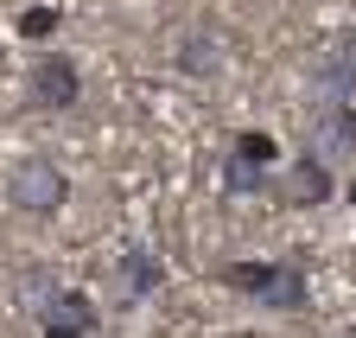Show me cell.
Returning <instances> with one entry per match:
<instances>
[{"instance_id": "cell-1", "label": "cell", "mask_w": 356, "mask_h": 338, "mask_svg": "<svg viewBox=\"0 0 356 338\" xmlns=\"http://www.w3.org/2000/svg\"><path fill=\"white\" fill-rule=\"evenodd\" d=\"M216 281L261 313H312V268L299 256H242L222 262Z\"/></svg>"}, {"instance_id": "cell-2", "label": "cell", "mask_w": 356, "mask_h": 338, "mask_svg": "<svg viewBox=\"0 0 356 338\" xmlns=\"http://www.w3.org/2000/svg\"><path fill=\"white\" fill-rule=\"evenodd\" d=\"M0 198L13 204V217L51 224V217H64V204H70V173L51 153H19L7 166V179H0Z\"/></svg>"}, {"instance_id": "cell-3", "label": "cell", "mask_w": 356, "mask_h": 338, "mask_svg": "<svg viewBox=\"0 0 356 338\" xmlns=\"http://www.w3.org/2000/svg\"><path fill=\"white\" fill-rule=\"evenodd\" d=\"M280 160H286V147L267 128H242L229 141V153H222V192H229V198H267Z\"/></svg>"}, {"instance_id": "cell-4", "label": "cell", "mask_w": 356, "mask_h": 338, "mask_svg": "<svg viewBox=\"0 0 356 338\" xmlns=\"http://www.w3.org/2000/svg\"><path fill=\"white\" fill-rule=\"evenodd\" d=\"M267 198L286 204V210H325V204H337V166H325L318 153H286L274 166Z\"/></svg>"}, {"instance_id": "cell-5", "label": "cell", "mask_w": 356, "mask_h": 338, "mask_svg": "<svg viewBox=\"0 0 356 338\" xmlns=\"http://www.w3.org/2000/svg\"><path fill=\"white\" fill-rule=\"evenodd\" d=\"M76 102H83V70H76V58L70 52L32 58V70H26V109H38V115H70Z\"/></svg>"}, {"instance_id": "cell-6", "label": "cell", "mask_w": 356, "mask_h": 338, "mask_svg": "<svg viewBox=\"0 0 356 338\" xmlns=\"http://www.w3.org/2000/svg\"><path fill=\"white\" fill-rule=\"evenodd\" d=\"M32 325H38V338H96L102 313H96V300L83 287H51L32 307Z\"/></svg>"}, {"instance_id": "cell-7", "label": "cell", "mask_w": 356, "mask_h": 338, "mask_svg": "<svg viewBox=\"0 0 356 338\" xmlns=\"http://www.w3.org/2000/svg\"><path fill=\"white\" fill-rule=\"evenodd\" d=\"M312 102H356V32H337L312 58Z\"/></svg>"}, {"instance_id": "cell-8", "label": "cell", "mask_w": 356, "mask_h": 338, "mask_svg": "<svg viewBox=\"0 0 356 338\" xmlns=\"http://www.w3.org/2000/svg\"><path fill=\"white\" fill-rule=\"evenodd\" d=\"M305 153H318L325 166L356 153V102H312L305 115Z\"/></svg>"}, {"instance_id": "cell-9", "label": "cell", "mask_w": 356, "mask_h": 338, "mask_svg": "<svg viewBox=\"0 0 356 338\" xmlns=\"http://www.w3.org/2000/svg\"><path fill=\"white\" fill-rule=\"evenodd\" d=\"M222 64H229V32H222V26H191V32L172 45V70H178V77L210 83V77H222Z\"/></svg>"}, {"instance_id": "cell-10", "label": "cell", "mask_w": 356, "mask_h": 338, "mask_svg": "<svg viewBox=\"0 0 356 338\" xmlns=\"http://www.w3.org/2000/svg\"><path fill=\"white\" fill-rule=\"evenodd\" d=\"M165 287V262L153 256L147 243H127L121 256H115V293L127 307H140V300H153V293Z\"/></svg>"}, {"instance_id": "cell-11", "label": "cell", "mask_w": 356, "mask_h": 338, "mask_svg": "<svg viewBox=\"0 0 356 338\" xmlns=\"http://www.w3.org/2000/svg\"><path fill=\"white\" fill-rule=\"evenodd\" d=\"M13 26H19V38L32 45V38H51V32L64 26V13H58V7H26V13H19Z\"/></svg>"}, {"instance_id": "cell-12", "label": "cell", "mask_w": 356, "mask_h": 338, "mask_svg": "<svg viewBox=\"0 0 356 338\" xmlns=\"http://www.w3.org/2000/svg\"><path fill=\"white\" fill-rule=\"evenodd\" d=\"M350 268H356V262H350Z\"/></svg>"}]
</instances>
